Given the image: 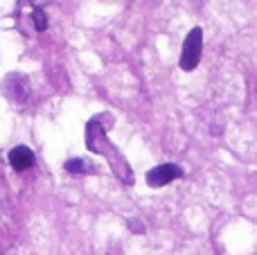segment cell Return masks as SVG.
<instances>
[{"label":"cell","mask_w":257,"mask_h":255,"mask_svg":"<svg viewBox=\"0 0 257 255\" xmlns=\"http://www.w3.org/2000/svg\"><path fill=\"white\" fill-rule=\"evenodd\" d=\"M203 54V30L201 27H192L187 32L185 41H183V52H181V68L185 72H192L201 61Z\"/></svg>","instance_id":"cell-1"},{"label":"cell","mask_w":257,"mask_h":255,"mask_svg":"<svg viewBox=\"0 0 257 255\" xmlns=\"http://www.w3.org/2000/svg\"><path fill=\"white\" fill-rule=\"evenodd\" d=\"M183 170L174 163H163V165H156L147 172V185L149 188H163V185H169L172 181L181 179Z\"/></svg>","instance_id":"cell-2"},{"label":"cell","mask_w":257,"mask_h":255,"mask_svg":"<svg viewBox=\"0 0 257 255\" xmlns=\"http://www.w3.org/2000/svg\"><path fill=\"white\" fill-rule=\"evenodd\" d=\"M9 163H12V167L14 170H27V167L32 165V163H34V154L30 152V149L27 147H14L12 152H9Z\"/></svg>","instance_id":"cell-3"},{"label":"cell","mask_w":257,"mask_h":255,"mask_svg":"<svg viewBox=\"0 0 257 255\" xmlns=\"http://www.w3.org/2000/svg\"><path fill=\"white\" fill-rule=\"evenodd\" d=\"M32 18H34V27H36L39 32H43L45 27H48V18H45L43 9L36 7V9H34V14H32Z\"/></svg>","instance_id":"cell-4"},{"label":"cell","mask_w":257,"mask_h":255,"mask_svg":"<svg viewBox=\"0 0 257 255\" xmlns=\"http://www.w3.org/2000/svg\"><path fill=\"white\" fill-rule=\"evenodd\" d=\"M66 170L68 172H86L84 170V163H81V161H68L66 163Z\"/></svg>","instance_id":"cell-5"}]
</instances>
